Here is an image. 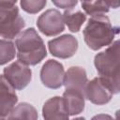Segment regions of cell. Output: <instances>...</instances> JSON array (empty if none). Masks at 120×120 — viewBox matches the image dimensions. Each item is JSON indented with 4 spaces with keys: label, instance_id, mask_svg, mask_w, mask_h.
I'll return each mask as SVG.
<instances>
[{
    "label": "cell",
    "instance_id": "6da1fadb",
    "mask_svg": "<svg viewBox=\"0 0 120 120\" xmlns=\"http://www.w3.org/2000/svg\"><path fill=\"white\" fill-rule=\"evenodd\" d=\"M120 41L116 40L105 51L96 54L94 64L97 71L112 90V94H118L120 91Z\"/></svg>",
    "mask_w": 120,
    "mask_h": 120
},
{
    "label": "cell",
    "instance_id": "7a4b0ae2",
    "mask_svg": "<svg viewBox=\"0 0 120 120\" xmlns=\"http://www.w3.org/2000/svg\"><path fill=\"white\" fill-rule=\"evenodd\" d=\"M118 33L119 27L112 26L106 15L92 16L82 31L86 45L93 51L111 45Z\"/></svg>",
    "mask_w": 120,
    "mask_h": 120
},
{
    "label": "cell",
    "instance_id": "3957f363",
    "mask_svg": "<svg viewBox=\"0 0 120 120\" xmlns=\"http://www.w3.org/2000/svg\"><path fill=\"white\" fill-rule=\"evenodd\" d=\"M15 45L18 61L26 66H36L47 56L44 41L33 27L22 31L16 38Z\"/></svg>",
    "mask_w": 120,
    "mask_h": 120
},
{
    "label": "cell",
    "instance_id": "277c9868",
    "mask_svg": "<svg viewBox=\"0 0 120 120\" xmlns=\"http://www.w3.org/2000/svg\"><path fill=\"white\" fill-rule=\"evenodd\" d=\"M24 26L25 22L19 13L17 1H0V37L13 39Z\"/></svg>",
    "mask_w": 120,
    "mask_h": 120
},
{
    "label": "cell",
    "instance_id": "5b68a950",
    "mask_svg": "<svg viewBox=\"0 0 120 120\" xmlns=\"http://www.w3.org/2000/svg\"><path fill=\"white\" fill-rule=\"evenodd\" d=\"M37 25L38 30L45 36H57L65 30L63 14L54 8L48 9L38 18Z\"/></svg>",
    "mask_w": 120,
    "mask_h": 120
},
{
    "label": "cell",
    "instance_id": "8992f818",
    "mask_svg": "<svg viewBox=\"0 0 120 120\" xmlns=\"http://www.w3.org/2000/svg\"><path fill=\"white\" fill-rule=\"evenodd\" d=\"M3 76L16 90L25 88L32 79V70L26 65L16 61L4 68Z\"/></svg>",
    "mask_w": 120,
    "mask_h": 120
},
{
    "label": "cell",
    "instance_id": "52a82bcc",
    "mask_svg": "<svg viewBox=\"0 0 120 120\" xmlns=\"http://www.w3.org/2000/svg\"><path fill=\"white\" fill-rule=\"evenodd\" d=\"M112 90L102 78L97 77L89 81L85 86L84 97L96 105H104L111 101Z\"/></svg>",
    "mask_w": 120,
    "mask_h": 120
},
{
    "label": "cell",
    "instance_id": "ba28073f",
    "mask_svg": "<svg viewBox=\"0 0 120 120\" xmlns=\"http://www.w3.org/2000/svg\"><path fill=\"white\" fill-rule=\"evenodd\" d=\"M65 70L63 65L53 59L46 61L40 69V80L43 85L51 89H58L63 85Z\"/></svg>",
    "mask_w": 120,
    "mask_h": 120
},
{
    "label": "cell",
    "instance_id": "9c48e42d",
    "mask_svg": "<svg viewBox=\"0 0 120 120\" xmlns=\"http://www.w3.org/2000/svg\"><path fill=\"white\" fill-rule=\"evenodd\" d=\"M48 48L52 55L67 59L73 56L78 50V40L72 35H63L48 42Z\"/></svg>",
    "mask_w": 120,
    "mask_h": 120
},
{
    "label": "cell",
    "instance_id": "30bf717a",
    "mask_svg": "<svg viewBox=\"0 0 120 120\" xmlns=\"http://www.w3.org/2000/svg\"><path fill=\"white\" fill-rule=\"evenodd\" d=\"M18 102L15 89L3 75L0 76V116L6 117L14 109Z\"/></svg>",
    "mask_w": 120,
    "mask_h": 120
},
{
    "label": "cell",
    "instance_id": "8fae6325",
    "mask_svg": "<svg viewBox=\"0 0 120 120\" xmlns=\"http://www.w3.org/2000/svg\"><path fill=\"white\" fill-rule=\"evenodd\" d=\"M42 116L44 120H69L63 98L56 96L49 98L42 107Z\"/></svg>",
    "mask_w": 120,
    "mask_h": 120
},
{
    "label": "cell",
    "instance_id": "7c38bea8",
    "mask_svg": "<svg viewBox=\"0 0 120 120\" xmlns=\"http://www.w3.org/2000/svg\"><path fill=\"white\" fill-rule=\"evenodd\" d=\"M87 82L86 71L81 67H70L64 75L63 84L66 89H75L84 93Z\"/></svg>",
    "mask_w": 120,
    "mask_h": 120
},
{
    "label": "cell",
    "instance_id": "4fadbf2b",
    "mask_svg": "<svg viewBox=\"0 0 120 120\" xmlns=\"http://www.w3.org/2000/svg\"><path fill=\"white\" fill-rule=\"evenodd\" d=\"M63 99L69 115H76L84 110V93L75 89H66L63 93Z\"/></svg>",
    "mask_w": 120,
    "mask_h": 120
},
{
    "label": "cell",
    "instance_id": "5bb4252c",
    "mask_svg": "<svg viewBox=\"0 0 120 120\" xmlns=\"http://www.w3.org/2000/svg\"><path fill=\"white\" fill-rule=\"evenodd\" d=\"M38 112L29 103L22 102L14 107L6 120H38Z\"/></svg>",
    "mask_w": 120,
    "mask_h": 120
},
{
    "label": "cell",
    "instance_id": "9a60e30c",
    "mask_svg": "<svg viewBox=\"0 0 120 120\" xmlns=\"http://www.w3.org/2000/svg\"><path fill=\"white\" fill-rule=\"evenodd\" d=\"M111 7L116 8L118 3H113L110 1H83L82 2V8L86 14L91 16L104 15L107 13Z\"/></svg>",
    "mask_w": 120,
    "mask_h": 120
},
{
    "label": "cell",
    "instance_id": "2e32d148",
    "mask_svg": "<svg viewBox=\"0 0 120 120\" xmlns=\"http://www.w3.org/2000/svg\"><path fill=\"white\" fill-rule=\"evenodd\" d=\"M63 19L69 31L77 33L80 31L82 25L86 21V15L82 11L71 12V10H65L63 13Z\"/></svg>",
    "mask_w": 120,
    "mask_h": 120
},
{
    "label": "cell",
    "instance_id": "e0dca14e",
    "mask_svg": "<svg viewBox=\"0 0 120 120\" xmlns=\"http://www.w3.org/2000/svg\"><path fill=\"white\" fill-rule=\"evenodd\" d=\"M15 44L8 39H0V65H5L14 59Z\"/></svg>",
    "mask_w": 120,
    "mask_h": 120
},
{
    "label": "cell",
    "instance_id": "ac0fdd59",
    "mask_svg": "<svg viewBox=\"0 0 120 120\" xmlns=\"http://www.w3.org/2000/svg\"><path fill=\"white\" fill-rule=\"evenodd\" d=\"M47 4L46 0H22L20 5L22 8L30 14H35L39 12Z\"/></svg>",
    "mask_w": 120,
    "mask_h": 120
},
{
    "label": "cell",
    "instance_id": "d6986e66",
    "mask_svg": "<svg viewBox=\"0 0 120 120\" xmlns=\"http://www.w3.org/2000/svg\"><path fill=\"white\" fill-rule=\"evenodd\" d=\"M52 4L55 5L57 8H64L66 10H71L77 4L78 1L74 0H64V1H52Z\"/></svg>",
    "mask_w": 120,
    "mask_h": 120
},
{
    "label": "cell",
    "instance_id": "ffe728a7",
    "mask_svg": "<svg viewBox=\"0 0 120 120\" xmlns=\"http://www.w3.org/2000/svg\"><path fill=\"white\" fill-rule=\"evenodd\" d=\"M91 120H115L114 118H112L111 115L109 114H105V113H99L97 114L95 116H93L91 118Z\"/></svg>",
    "mask_w": 120,
    "mask_h": 120
},
{
    "label": "cell",
    "instance_id": "44dd1931",
    "mask_svg": "<svg viewBox=\"0 0 120 120\" xmlns=\"http://www.w3.org/2000/svg\"><path fill=\"white\" fill-rule=\"evenodd\" d=\"M71 120H85L84 117H77V118H74V119H71Z\"/></svg>",
    "mask_w": 120,
    "mask_h": 120
},
{
    "label": "cell",
    "instance_id": "7402d4cb",
    "mask_svg": "<svg viewBox=\"0 0 120 120\" xmlns=\"http://www.w3.org/2000/svg\"><path fill=\"white\" fill-rule=\"evenodd\" d=\"M3 118H4V117H1V116H0V120H2Z\"/></svg>",
    "mask_w": 120,
    "mask_h": 120
},
{
    "label": "cell",
    "instance_id": "603a6c76",
    "mask_svg": "<svg viewBox=\"0 0 120 120\" xmlns=\"http://www.w3.org/2000/svg\"><path fill=\"white\" fill-rule=\"evenodd\" d=\"M2 120H6V118H5V117H4V118H3V119H2Z\"/></svg>",
    "mask_w": 120,
    "mask_h": 120
}]
</instances>
